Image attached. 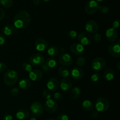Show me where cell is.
I'll list each match as a JSON object with an SVG mask.
<instances>
[{
	"instance_id": "cell-1",
	"label": "cell",
	"mask_w": 120,
	"mask_h": 120,
	"mask_svg": "<svg viewBox=\"0 0 120 120\" xmlns=\"http://www.w3.org/2000/svg\"><path fill=\"white\" fill-rule=\"evenodd\" d=\"M30 20V14L26 11H21L14 16L13 19L14 26L17 29H25L29 26Z\"/></svg>"
},
{
	"instance_id": "cell-2",
	"label": "cell",
	"mask_w": 120,
	"mask_h": 120,
	"mask_svg": "<svg viewBox=\"0 0 120 120\" xmlns=\"http://www.w3.org/2000/svg\"><path fill=\"white\" fill-rule=\"evenodd\" d=\"M18 80V74L17 71L13 69H9L6 71L4 76L5 84L8 86H14Z\"/></svg>"
},
{
	"instance_id": "cell-3",
	"label": "cell",
	"mask_w": 120,
	"mask_h": 120,
	"mask_svg": "<svg viewBox=\"0 0 120 120\" xmlns=\"http://www.w3.org/2000/svg\"><path fill=\"white\" fill-rule=\"evenodd\" d=\"M110 107V103L107 98L104 97L98 98L95 103V108L98 112H104Z\"/></svg>"
},
{
	"instance_id": "cell-4",
	"label": "cell",
	"mask_w": 120,
	"mask_h": 120,
	"mask_svg": "<svg viewBox=\"0 0 120 120\" xmlns=\"http://www.w3.org/2000/svg\"><path fill=\"white\" fill-rule=\"evenodd\" d=\"M45 62L44 56L40 53H35L29 57V63L35 67H41Z\"/></svg>"
},
{
	"instance_id": "cell-5",
	"label": "cell",
	"mask_w": 120,
	"mask_h": 120,
	"mask_svg": "<svg viewBox=\"0 0 120 120\" xmlns=\"http://www.w3.org/2000/svg\"><path fill=\"white\" fill-rule=\"evenodd\" d=\"M30 110L34 117H39L43 114L44 112V107L42 103L39 101H35L32 103Z\"/></svg>"
},
{
	"instance_id": "cell-6",
	"label": "cell",
	"mask_w": 120,
	"mask_h": 120,
	"mask_svg": "<svg viewBox=\"0 0 120 120\" xmlns=\"http://www.w3.org/2000/svg\"><path fill=\"white\" fill-rule=\"evenodd\" d=\"M105 60L101 57H97L94 59L91 63V68L94 71H100L105 66Z\"/></svg>"
},
{
	"instance_id": "cell-7",
	"label": "cell",
	"mask_w": 120,
	"mask_h": 120,
	"mask_svg": "<svg viewBox=\"0 0 120 120\" xmlns=\"http://www.w3.org/2000/svg\"><path fill=\"white\" fill-rule=\"evenodd\" d=\"M109 52L112 57L119 58L120 57V40L111 43L109 47Z\"/></svg>"
},
{
	"instance_id": "cell-8",
	"label": "cell",
	"mask_w": 120,
	"mask_h": 120,
	"mask_svg": "<svg viewBox=\"0 0 120 120\" xmlns=\"http://www.w3.org/2000/svg\"><path fill=\"white\" fill-rule=\"evenodd\" d=\"M98 3L95 0L88 1L85 5V12L87 15H93L98 9Z\"/></svg>"
},
{
	"instance_id": "cell-9",
	"label": "cell",
	"mask_w": 120,
	"mask_h": 120,
	"mask_svg": "<svg viewBox=\"0 0 120 120\" xmlns=\"http://www.w3.org/2000/svg\"><path fill=\"white\" fill-rule=\"evenodd\" d=\"M78 40L80 43L83 46H87L92 42V37L87 32H82L78 35Z\"/></svg>"
},
{
	"instance_id": "cell-10",
	"label": "cell",
	"mask_w": 120,
	"mask_h": 120,
	"mask_svg": "<svg viewBox=\"0 0 120 120\" xmlns=\"http://www.w3.org/2000/svg\"><path fill=\"white\" fill-rule=\"evenodd\" d=\"M43 107H44V110H45L46 112L49 113H53L57 110L58 105L54 100L50 98L46 101Z\"/></svg>"
},
{
	"instance_id": "cell-11",
	"label": "cell",
	"mask_w": 120,
	"mask_h": 120,
	"mask_svg": "<svg viewBox=\"0 0 120 120\" xmlns=\"http://www.w3.org/2000/svg\"><path fill=\"white\" fill-rule=\"evenodd\" d=\"M59 62L64 66H69L73 62V58L69 53H62L59 57Z\"/></svg>"
},
{
	"instance_id": "cell-12",
	"label": "cell",
	"mask_w": 120,
	"mask_h": 120,
	"mask_svg": "<svg viewBox=\"0 0 120 120\" xmlns=\"http://www.w3.org/2000/svg\"><path fill=\"white\" fill-rule=\"evenodd\" d=\"M84 47L80 43H74L70 46V50L75 55H82L84 53Z\"/></svg>"
},
{
	"instance_id": "cell-13",
	"label": "cell",
	"mask_w": 120,
	"mask_h": 120,
	"mask_svg": "<svg viewBox=\"0 0 120 120\" xmlns=\"http://www.w3.org/2000/svg\"><path fill=\"white\" fill-rule=\"evenodd\" d=\"M85 29L87 32L91 34H95L98 30V25L95 21L90 20L85 25Z\"/></svg>"
},
{
	"instance_id": "cell-14",
	"label": "cell",
	"mask_w": 120,
	"mask_h": 120,
	"mask_svg": "<svg viewBox=\"0 0 120 120\" xmlns=\"http://www.w3.org/2000/svg\"><path fill=\"white\" fill-rule=\"evenodd\" d=\"M35 48L38 51L43 52L48 48V42L43 39H38L35 42Z\"/></svg>"
},
{
	"instance_id": "cell-15",
	"label": "cell",
	"mask_w": 120,
	"mask_h": 120,
	"mask_svg": "<svg viewBox=\"0 0 120 120\" xmlns=\"http://www.w3.org/2000/svg\"><path fill=\"white\" fill-rule=\"evenodd\" d=\"M105 36L107 39L110 42H114L117 39L118 36V32L117 29L112 28H110L105 32Z\"/></svg>"
},
{
	"instance_id": "cell-16",
	"label": "cell",
	"mask_w": 120,
	"mask_h": 120,
	"mask_svg": "<svg viewBox=\"0 0 120 120\" xmlns=\"http://www.w3.org/2000/svg\"><path fill=\"white\" fill-rule=\"evenodd\" d=\"M47 88L52 91H55L59 87V83L55 77H51L48 80L46 84Z\"/></svg>"
},
{
	"instance_id": "cell-17",
	"label": "cell",
	"mask_w": 120,
	"mask_h": 120,
	"mask_svg": "<svg viewBox=\"0 0 120 120\" xmlns=\"http://www.w3.org/2000/svg\"><path fill=\"white\" fill-rule=\"evenodd\" d=\"M18 32V29L14 25L10 24L6 25L2 29V32L6 36L15 35L17 34Z\"/></svg>"
},
{
	"instance_id": "cell-18",
	"label": "cell",
	"mask_w": 120,
	"mask_h": 120,
	"mask_svg": "<svg viewBox=\"0 0 120 120\" xmlns=\"http://www.w3.org/2000/svg\"><path fill=\"white\" fill-rule=\"evenodd\" d=\"M29 79L34 82H38L43 78V73L39 70L35 69L29 73Z\"/></svg>"
},
{
	"instance_id": "cell-19",
	"label": "cell",
	"mask_w": 120,
	"mask_h": 120,
	"mask_svg": "<svg viewBox=\"0 0 120 120\" xmlns=\"http://www.w3.org/2000/svg\"><path fill=\"white\" fill-rule=\"evenodd\" d=\"M70 75L73 79L80 80L84 76V71L80 68H75L71 70Z\"/></svg>"
},
{
	"instance_id": "cell-20",
	"label": "cell",
	"mask_w": 120,
	"mask_h": 120,
	"mask_svg": "<svg viewBox=\"0 0 120 120\" xmlns=\"http://www.w3.org/2000/svg\"><path fill=\"white\" fill-rule=\"evenodd\" d=\"M59 87L63 91H68L72 87V83L68 79H63L60 82Z\"/></svg>"
},
{
	"instance_id": "cell-21",
	"label": "cell",
	"mask_w": 120,
	"mask_h": 120,
	"mask_svg": "<svg viewBox=\"0 0 120 120\" xmlns=\"http://www.w3.org/2000/svg\"><path fill=\"white\" fill-rule=\"evenodd\" d=\"M29 112L25 109L19 110L16 113V117L18 120H26L29 117Z\"/></svg>"
},
{
	"instance_id": "cell-22",
	"label": "cell",
	"mask_w": 120,
	"mask_h": 120,
	"mask_svg": "<svg viewBox=\"0 0 120 120\" xmlns=\"http://www.w3.org/2000/svg\"><path fill=\"white\" fill-rule=\"evenodd\" d=\"M19 87L23 90H27L31 86V82L28 79H23L19 82Z\"/></svg>"
},
{
	"instance_id": "cell-23",
	"label": "cell",
	"mask_w": 120,
	"mask_h": 120,
	"mask_svg": "<svg viewBox=\"0 0 120 120\" xmlns=\"http://www.w3.org/2000/svg\"><path fill=\"white\" fill-rule=\"evenodd\" d=\"M103 77H104V79L107 81H112L114 78V72L113 70L111 68H108L105 71H104L103 73Z\"/></svg>"
},
{
	"instance_id": "cell-24",
	"label": "cell",
	"mask_w": 120,
	"mask_h": 120,
	"mask_svg": "<svg viewBox=\"0 0 120 120\" xmlns=\"http://www.w3.org/2000/svg\"><path fill=\"white\" fill-rule=\"evenodd\" d=\"M81 94V90L79 87H75L71 90L70 92V96L72 99L77 100L79 98Z\"/></svg>"
},
{
	"instance_id": "cell-25",
	"label": "cell",
	"mask_w": 120,
	"mask_h": 120,
	"mask_svg": "<svg viewBox=\"0 0 120 120\" xmlns=\"http://www.w3.org/2000/svg\"><path fill=\"white\" fill-rule=\"evenodd\" d=\"M82 109L86 111H90L94 109V105L92 102L89 100L83 101L82 104Z\"/></svg>"
},
{
	"instance_id": "cell-26",
	"label": "cell",
	"mask_w": 120,
	"mask_h": 120,
	"mask_svg": "<svg viewBox=\"0 0 120 120\" xmlns=\"http://www.w3.org/2000/svg\"><path fill=\"white\" fill-rule=\"evenodd\" d=\"M47 53H48V55L51 57H56L57 56H58L59 53V50L56 46H51L48 49Z\"/></svg>"
},
{
	"instance_id": "cell-27",
	"label": "cell",
	"mask_w": 120,
	"mask_h": 120,
	"mask_svg": "<svg viewBox=\"0 0 120 120\" xmlns=\"http://www.w3.org/2000/svg\"><path fill=\"white\" fill-rule=\"evenodd\" d=\"M58 73L61 77H64V78L68 77L70 75V71H69V69L64 68V67L59 68L58 70Z\"/></svg>"
},
{
	"instance_id": "cell-28",
	"label": "cell",
	"mask_w": 120,
	"mask_h": 120,
	"mask_svg": "<svg viewBox=\"0 0 120 120\" xmlns=\"http://www.w3.org/2000/svg\"><path fill=\"white\" fill-rule=\"evenodd\" d=\"M45 64L50 69H53L57 65V61L53 58H48L46 60Z\"/></svg>"
},
{
	"instance_id": "cell-29",
	"label": "cell",
	"mask_w": 120,
	"mask_h": 120,
	"mask_svg": "<svg viewBox=\"0 0 120 120\" xmlns=\"http://www.w3.org/2000/svg\"><path fill=\"white\" fill-rule=\"evenodd\" d=\"M13 0H0V4L4 8H11L13 5Z\"/></svg>"
},
{
	"instance_id": "cell-30",
	"label": "cell",
	"mask_w": 120,
	"mask_h": 120,
	"mask_svg": "<svg viewBox=\"0 0 120 120\" xmlns=\"http://www.w3.org/2000/svg\"><path fill=\"white\" fill-rule=\"evenodd\" d=\"M22 68L26 72H30L32 70V65L30 63H28L27 62H23L22 64Z\"/></svg>"
},
{
	"instance_id": "cell-31",
	"label": "cell",
	"mask_w": 120,
	"mask_h": 120,
	"mask_svg": "<svg viewBox=\"0 0 120 120\" xmlns=\"http://www.w3.org/2000/svg\"><path fill=\"white\" fill-rule=\"evenodd\" d=\"M86 63V58L84 56H80L76 60V64L78 66H83Z\"/></svg>"
},
{
	"instance_id": "cell-32",
	"label": "cell",
	"mask_w": 120,
	"mask_h": 120,
	"mask_svg": "<svg viewBox=\"0 0 120 120\" xmlns=\"http://www.w3.org/2000/svg\"><path fill=\"white\" fill-rule=\"evenodd\" d=\"M90 79H91V81L93 83H97L100 79V75L99 73H94L93 75L91 76Z\"/></svg>"
},
{
	"instance_id": "cell-33",
	"label": "cell",
	"mask_w": 120,
	"mask_h": 120,
	"mask_svg": "<svg viewBox=\"0 0 120 120\" xmlns=\"http://www.w3.org/2000/svg\"><path fill=\"white\" fill-rule=\"evenodd\" d=\"M42 97L43 98L46 100L50 99L52 97L51 93H50V91L48 90H45L42 93Z\"/></svg>"
},
{
	"instance_id": "cell-34",
	"label": "cell",
	"mask_w": 120,
	"mask_h": 120,
	"mask_svg": "<svg viewBox=\"0 0 120 120\" xmlns=\"http://www.w3.org/2000/svg\"><path fill=\"white\" fill-rule=\"evenodd\" d=\"M68 35L69 38L71 39H75L77 37V33L76 30H71L68 32Z\"/></svg>"
},
{
	"instance_id": "cell-35",
	"label": "cell",
	"mask_w": 120,
	"mask_h": 120,
	"mask_svg": "<svg viewBox=\"0 0 120 120\" xmlns=\"http://www.w3.org/2000/svg\"><path fill=\"white\" fill-rule=\"evenodd\" d=\"M101 36L100 34H99L98 33H95L94 35L93 36V40L96 43H100L101 41Z\"/></svg>"
},
{
	"instance_id": "cell-36",
	"label": "cell",
	"mask_w": 120,
	"mask_h": 120,
	"mask_svg": "<svg viewBox=\"0 0 120 120\" xmlns=\"http://www.w3.org/2000/svg\"><path fill=\"white\" fill-rule=\"evenodd\" d=\"M98 9H99L100 11L101 12L104 14H107L109 11V7H107V6H104V5L99 6V7H98Z\"/></svg>"
},
{
	"instance_id": "cell-37",
	"label": "cell",
	"mask_w": 120,
	"mask_h": 120,
	"mask_svg": "<svg viewBox=\"0 0 120 120\" xmlns=\"http://www.w3.org/2000/svg\"><path fill=\"white\" fill-rule=\"evenodd\" d=\"M120 26V21L119 19H116L113 21L112 23V28L115 29L119 28Z\"/></svg>"
},
{
	"instance_id": "cell-38",
	"label": "cell",
	"mask_w": 120,
	"mask_h": 120,
	"mask_svg": "<svg viewBox=\"0 0 120 120\" xmlns=\"http://www.w3.org/2000/svg\"><path fill=\"white\" fill-rule=\"evenodd\" d=\"M69 116L64 113L60 114L57 117V120H69Z\"/></svg>"
},
{
	"instance_id": "cell-39",
	"label": "cell",
	"mask_w": 120,
	"mask_h": 120,
	"mask_svg": "<svg viewBox=\"0 0 120 120\" xmlns=\"http://www.w3.org/2000/svg\"><path fill=\"white\" fill-rule=\"evenodd\" d=\"M19 93V90L18 88L17 87H14L11 90V95L13 97H16Z\"/></svg>"
},
{
	"instance_id": "cell-40",
	"label": "cell",
	"mask_w": 120,
	"mask_h": 120,
	"mask_svg": "<svg viewBox=\"0 0 120 120\" xmlns=\"http://www.w3.org/2000/svg\"><path fill=\"white\" fill-rule=\"evenodd\" d=\"M54 98L56 100H61L63 99V95L59 92H56L54 94Z\"/></svg>"
},
{
	"instance_id": "cell-41",
	"label": "cell",
	"mask_w": 120,
	"mask_h": 120,
	"mask_svg": "<svg viewBox=\"0 0 120 120\" xmlns=\"http://www.w3.org/2000/svg\"><path fill=\"white\" fill-rule=\"evenodd\" d=\"M7 69V66L6 64L2 62H0V73L5 71Z\"/></svg>"
},
{
	"instance_id": "cell-42",
	"label": "cell",
	"mask_w": 120,
	"mask_h": 120,
	"mask_svg": "<svg viewBox=\"0 0 120 120\" xmlns=\"http://www.w3.org/2000/svg\"><path fill=\"white\" fill-rule=\"evenodd\" d=\"M6 42V39L2 35L0 34V46L4 45Z\"/></svg>"
},
{
	"instance_id": "cell-43",
	"label": "cell",
	"mask_w": 120,
	"mask_h": 120,
	"mask_svg": "<svg viewBox=\"0 0 120 120\" xmlns=\"http://www.w3.org/2000/svg\"><path fill=\"white\" fill-rule=\"evenodd\" d=\"M41 67H42V70H43V72L48 73V72H49V71H50V68H48V67L47 66L46 64H43V65H42Z\"/></svg>"
},
{
	"instance_id": "cell-44",
	"label": "cell",
	"mask_w": 120,
	"mask_h": 120,
	"mask_svg": "<svg viewBox=\"0 0 120 120\" xmlns=\"http://www.w3.org/2000/svg\"><path fill=\"white\" fill-rule=\"evenodd\" d=\"M12 116L9 114H5L3 117L4 120H12Z\"/></svg>"
},
{
	"instance_id": "cell-45",
	"label": "cell",
	"mask_w": 120,
	"mask_h": 120,
	"mask_svg": "<svg viewBox=\"0 0 120 120\" xmlns=\"http://www.w3.org/2000/svg\"><path fill=\"white\" fill-rule=\"evenodd\" d=\"M98 116H99V113H98V111H96V110L93 111L92 112V113H91V117L93 118H97V117H98Z\"/></svg>"
},
{
	"instance_id": "cell-46",
	"label": "cell",
	"mask_w": 120,
	"mask_h": 120,
	"mask_svg": "<svg viewBox=\"0 0 120 120\" xmlns=\"http://www.w3.org/2000/svg\"><path fill=\"white\" fill-rule=\"evenodd\" d=\"M5 16V12L2 8H0V21H2Z\"/></svg>"
},
{
	"instance_id": "cell-47",
	"label": "cell",
	"mask_w": 120,
	"mask_h": 120,
	"mask_svg": "<svg viewBox=\"0 0 120 120\" xmlns=\"http://www.w3.org/2000/svg\"><path fill=\"white\" fill-rule=\"evenodd\" d=\"M33 3L35 5H39L41 3V0H33Z\"/></svg>"
},
{
	"instance_id": "cell-48",
	"label": "cell",
	"mask_w": 120,
	"mask_h": 120,
	"mask_svg": "<svg viewBox=\"0 0 120 120\" xmlns=\"http://www.w3.org/2000/svg\"><path fill=\"white\" fill-rule=\"evenodd\" d=\"M117 69H118V70H120V62H118V63H117Z\"/></svg>"
},
{
	"instance_id": "cell-49",
	"label": "cell",
	"mask_w": 120,
	"mask_h": 120,
	"mask_svg": "<svg viewBox=\"0 0 120 120\" xmlns=\"http://www.w3.org/2000/svg\"><path fill=\"white\" fill-rule=\"evenodd\" d=\"M29 120H37V119H36L35 117H32V118H30Z\"/></svg>"
},
{
	"instance_id": "cell-50",
	"label": "cell",
	"mask_w": 120,
	"mask_h": 120,
	"mask_svg": "<svg viewBox=\"0 0 120 120\" xmlns=\"http://www.w3.org/2000/svg\"><path fill=\"white\" fill-rule=\"evenodd\" d=\"M95 1H96V2H103V1H104V0H95Z\"/></svg>"
},
{
	"instance_id": "cell-51",
	"label": "cell",
	"mask_w": 120,
	"mask_h": 120,
	"mask_svg": "<svg viewBox=\"0 0 120 120\" xmlns=\"http://www.w3.org/2000/svg\"><path fill=\"white\" fill-rule=\"evenodd\" d=\"M42 1L45 2H48L49 1H50V0H42Z\"/></svg>"
},
{
	"instance_id": "cell-52",
	"label": "cell",
	"mask_w": 120,
	"mask_h": 120,
	"mask_svg": "<svg viewBox=\"0 0 120 120\" xmlns=\"http://www.w3.org/2000/svg\"><path fill=\"white\" fill-rule=\"evenodd\" d=\"M46 120H55L53 119V118H48V119H47Z\"/></svg>"
}]
</instances>
